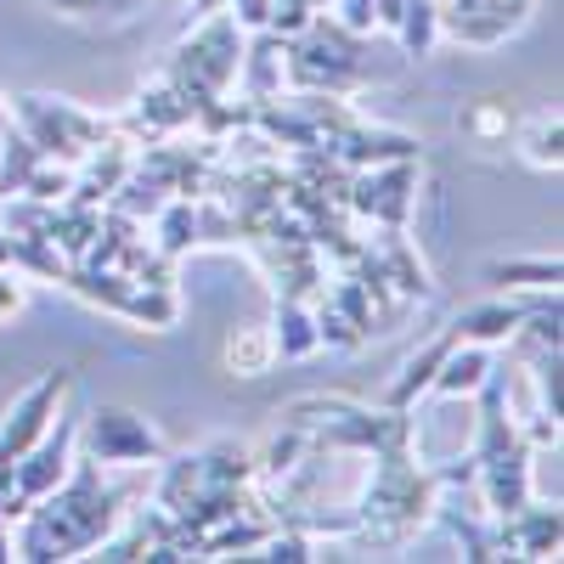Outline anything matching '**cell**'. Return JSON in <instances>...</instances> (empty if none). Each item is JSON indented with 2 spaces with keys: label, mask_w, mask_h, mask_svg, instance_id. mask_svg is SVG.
Returning a JSON list of instances; mask_svg holds the SVG:
<instances>
[{
  "label": "cell",
  "mask_w": 564,
  "mask_h": 564,
  "mask_svg": "<svg viewBox=\"0 0 564 564\" xmlns=\"http://www.w3.org/2000/svg\"><path fill=\"white\" fill-rule=\"evenodd\" d=\"M63 390H68V372L40 379V384L18 401V412L7 417V430H0V513H7V502H12V468H18V457H23L45 430H52V412H57Z\"/></svg>",
  "instance_id": "obj_1"
},
{
  "label": "cell",
  "mask_w": 564,
  "mask_h": 564,
  "mask_svg": "<svg viewBox=\"0 0 564 564\" xmlns=\"http://www.w3.org/2000/svg\"><path fill=\"white\" fill-rule=\"evenodd\" d=\"M90 457L97 463H148V457H159V435L148 430V417H135L124 406H97L90 412Z\"/></svg>",
  "instance_id": "obj_2"
},
{
  "label": "cell",
  "mask_w": 564,
  "mask_h": 564,
  "mask_svg": "<svg viewBox=\"0 0 564 564\" xmlns=\"http://www.w3.org/2000/svg\"><path fill=\"white\" fill-rule=\"evenodd\" d=\"M531 316V305H480L457 316V345H486V339H508L520 334V322Z\"/></svg>",
  "instance_id": "obj_3"
},
{
  "label": "cell",
  "mask_w": 564,
  "mask_h": 564,
  "mask_svg": "<svg viewBox=\"0 0 564 564\" xmlns=\"http://www.w3.org/2000/svg\"><path fill=\"white\" fill-rule=\"evenodd\" d=\"M486 372H491V356L480 350V345H468V350H446V361H441V379H435V390L441 395H463V390H480L486 384Z\"/></svg>",
  "instance_id": "obj_4"
},
{
  "label": "cell",
  "mask_w": 564,
  "mask_h": 564,
  "mask_svg": "<svg viewBox=\"0 0 564 564\" xmlns=\"http://www.w3.org/2000/svg\"><path fill=\"white\" fill-rule=\"evenodd\" d=\"M271 350H276V345H271V334H260V327H249V334H238V339L226 345V361L238 367V372H260V367L271 361Z\"/></svg>",
  "instance_id": "obj_5"
},
{
  "label": "cell",
  "mask_w": 564,
  "mask_h": 564,
  "mask_svg": "<svg viewBox=\"0 0 564 564\" xmlns=\"http://www.w3.org/2000/svg\"><path fill=\"white\" fill-rule=\"evenodd\" d=\"M491 276H513V282H531V289H558V260H513V265H491Z\"/></svg>",
  "instance_id": "obj_6"
},
{
  "label": "cell",
  "mask_w": 564,
  "mask_h": 564,
  "mask_svg": "<svg viewBox=\"0 0 564 564\" xmlns=\"http://www.w3.org/2000/svg\"><path fill=\"white\" fill-rule=\"evenodd\" d=\"M282 322H289V334H276L271 345H276L282 356H305V350L316 345V334H311V322H305V311H300V305H282Z\"/></svg>",
  "instance_id": "obj_7"
},
{
  "label": "cell",
  "mask_w": 564,
  "mask_h": 564,
  "mask_svg": "<svg viewBox=\"0 0 564 564\" xmlns=\"http://www.w3.org/2000/svg\"><path fill=\"white\" fill-rule=\"evenodd\" d=\"M531 159H536V164H558V119H553V124L542 119V130L531 135Z\"/></svg>",
  "instance_id": "obj_8"
},
{
  "label": "cell",
  "mask_w": 564,
  "mask_h": 564,
  "mask_svg": "<svg viewBox=\"0 0 564 564\" xmlns=\"http://www.w3.org/2000/svg\"><path fill=\"white\" fill-rule=\"evenodd\" d=\"M23 305V289H18V276H0V316H12Z\"/></svg>",
  "instance_id": "obj_9"
},
{
  "label": "cell",
  "mask_w": 564,
  "mask_h": 564,
  "mask_svg": "<svg viewBox=\"0 0 564 564\" xmlns=\"http://www.w3.org/2000/svg\"><path fill=\"white\" fill-rule=\"evenodd\" d=\"M7 119H12V113H7V102H0V124H7Z\"/></svg>",
  "instance_id": "obj_10"
}]
</instances>
